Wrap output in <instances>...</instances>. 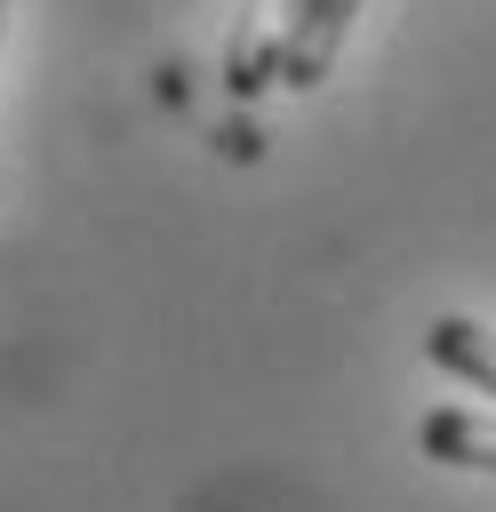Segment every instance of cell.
<instances>
[{
  "label": "cell",
  "instance_id": "6da1fadb",
  "mask_svg": "<svg viewBox=\"0 0 496 512\" xmlns=\"http://www.w3.org/2000/svg\"><path fill=\"white\" fill-rule=\"evenodd\" d=\"M352 8L360 0H288L280 8V56H272V80L288 88H320L344 32H352Z\"/></svg>",
  "mask_w": 496,
  "mask_h": 512
},
{
  "label": "cell",
  "instance_id": "7a4b0ae2",
  "mask_svg": "<svg viewBox=\"0 0 496 512\" xmlns=\"http://www.w3.org/2000/svg\"><path fill=\"white\" fill-rule=\"evenodd\" d=\"M272 56H280V8H272V0H240L232 48H224V88H232V96L272 88Z\"/></svg>",
  "mask_w": 496,
  "mask_h": 512
},
{
  "label": "cell",
  "instance_id": "3957f363",
  "mask_svg": "<svg viewBox=\"0 0 496 512\" xmlns=\"http://www.w3.org/2000/svg\"><path fill=\"white\" fill-rule=\"evenodd\" d=\"M424 352H432L448 376H464V384H480V392L496 400V328H480V320L448 312V320H432V328H424Z\"/></svg>",
  "mask_w": 496,
  "mask_h": 512
},
{
  "label": "cell",
  "instance_id": "277c9868",
  "mask_svg": "<svg viewBox=\"0 0 496 512\" xmlns=\"http://www.w3.org/2000/svg\"><path fill=\"white\" fill-rule=\"evenodd\" d=\"M416 440H424V456H440V464L496 472V416H472V408H432Z\"/></svg>",
  "mask_w": 496,
  "mask_h": 512
},
{
  "label": "cell",
  "instance_id": "5b68a950",
  "mask_svg": "<svg viewBox=\"0 0 496 512\" xmlns=\"http://www.w3.org/2000/svg\"><path fill=\"white\" fill-rule=\"evenodd\" d=\"M0 40H8V0H0Z\"/></svg>",
  "mask_w": 496,
  "mask_h": 512
}]
</instances>
